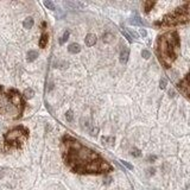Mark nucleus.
<instances>
[{"label": "nucleus", "instance_id": "nucleus-1", "mask_svg": "<svg viewBox=\"0 0 190 190\" xmlns=\"http://www.w3.org/2000/svg\"><path fill=\"white\" fill-rule=\"evenodd\" d=\"M62 154L68 168L77 173L101 175L113 170V166L96 151L70 136L62 139Z\"/></svg>", "mask_w": 190, "mask_h": 190}, {"label": "nucleus", "instance_id": "nucleus-2", "mask_svg": "<svg viewBox=\"0 0 190 190\" xmlns=\"http://www.w3.org/2000/svg\"><path fill=\"white\" fill-rule=\"evenodd\" d=\"M179 43L181 42L177 31H168L157 38L156 54L164 68H170L176 61Z\"/></svg>", "mask_w": 190, "mask_h": 190}, {"label": "nucleus", "instance_id": "nucleus-3", "mask_svg": "<svg viewBox=\"0 0 190 190\" xmlns=\"http://www.w3.org/2000/svg\"><path fill=\"white\" fill-rule=\"evenodd\" d=\"M24 100L17 90H5L0 87V113L3 115L11 119H18L24 111Z\"/></svg>", "mask_w": 190, "mask_h": 190}, {"label": "nucleus", "instance_id": "nucleus-4", "mask_svg": "<svg viewBox=\"0 0 190 190\" xmlns=\"http://www.w3.org/2000/svg\"><path fill=\"white\" fill-rule=\"evenodd\" d=\"M186 23H190V1L184 3L183 5L175 9L172 12L164 16L160 20L154 23V26L169 28V26H177Z\"/></svg>", "mask_w": 190, "mask_h": 190}, {"label": "nucleus", "instance_id": "nucleus-5", "mask_svg": "<svg viewBox=\"0 0 190 190\" xmlns=\"http://www.w3.org/2000/svg\"><path fill=\"white\" fill-rule=\"evenodd\" d=\"M28 137L29 131L23 126H18L5 134V144L10 149H18L26 141Z\"/></svg>", "mask_w": 190, "mask_h": 190}, {"label": "nucleus", "instance_id": "nucleus-6", "mask_svg": "<svg viewBox=\"0 0 190 190\" xmlns=\"http://www.w3.org/2000/svg\"><path fill=\"white\" fill-rule=\"evenodd\" d=\"M177 88H178V90H179L183 95H185L186 98L190 99V71L183 77L182 81L178 82Z\"/></svg>", "mask_w": 190, "mask_h": 190}, {"label": "nucleus", "instance_id": "nucleus-7", "mask_svg": "<svg viewBox=\"0 0 190 190\" xmlns=\"http://www.w3.org/2000/svg\"><path fill=\"white\" fill-rule=\"evenodd\" d=\"M128 57H130V50H128V48L124 46V48L121 49V51H120V57H119V59H120V62H121L123 64H126L127 61H128Z\"/></svg>", "mask_w": 190, "mask_h": 190}, {"label": "nucleus", "instance_id": "nucleus-8", "mask_svg": "<svg viewBox=\"0 0 190 190\" xmlns=\"http://www.w3.org/2000/svg\"><path fill=\"white\" fill-rule=\"evenodd\" d=\"M95 43H96V36L93 35V33L87 35V37H86V44H87L88 46H93V45H95Z\"/></svg>", "mask_w": 190, "mask_h": 190}, {"label": "nucleus", "instance_id": "nucleus-9", "mask_svg": "<svg viewBox=\"0 0 190 190\" xmlns=\"http://www.w3.org/2000/svg\"><path fill=\"white\" fill-rule=\"evenodd\" d=\"M64 5L70 7V9H81V7L84 6V4L80 3V1H65Z\"/></svg>", "mask_w": 190, "mask_h": 190}, {"label": "nucleus", "instance_id": "nucleus-10", "mask_svg": "<svg viewBox=\"0 0 190 190\" xmlns=\"http://www.w3.org/2000/svg\"><path fill=\"white\" fill-rule=\"evenodd\" d=\"M68 51H69L70 54H78V52L81 51V46H80V44H77V43H73V44H70V45L68 46Z\"/></svg>", "mask_w": 190, "mask_h": 190}, {"label": "nucleus", "instance_id": "nucleus-11", "mask_svg": "<svg viewBox=\"0 0 190 190\" xmlns=\"http://www.w3.org/2000/svg\"><path fill=\"white\" fill-rule=\"evenodd\" d=\"M130 23H131L132 25H137V26H143V25H145V23H144V22L141 20V18L138 17V16L131 18V19H130Z\"/></svg>", "mask_w": 190, "mask_h": 190}, {"label": "nucleus", "instance_id": "nucleus-12", "mask_svg": "<svg viewBox=\"0 0 190 190\" xmlns=\"http://www.w3.org/2000/svg\"><path fill=\"white\" fill-rule=\"evenodd\" d=\"M37 57H38V52H37V51L30 50V51L28 52V61H29V62H33Z\"/></svg>", "mask_w": 190, "mask_h": 190}, {"label": "nucleus", "instance_id": "nucleus-13", "mask_svg": "<svg viewBox=\"0 0 190 190\" xmlns=\"http://www.w3.org/2000/svg\"><path fill=\"white\" fill-rule=\"evenodd\" d=\"M33 24H35V22H33V19H32L31 17L26 18V19L24 20V23H23V25H24L25 29H31V28L33 26Z\"/></svg>", "mask_w": 190, "mask_h": 190}, {"label": "nucleus", "instance_id": "nucleus-14", "mask_svg": "<svg viewBox=\"0 0 190 190\" xmlns=\"http://www.w3.org/2000/svg\"><path fill=\"white\" fill-rule=\"evenodd\" d=\"M156 5V3L154 1H146L145 4H144V11L146 12V13H149L151 10H152V7Z\"/></svg>", "mask_w": 190, "mask_h": 190}, {"label": "nucleus", "instance_id": "nucleus-15", "mask_svg": "<svg viewBox=\"0 0 190 190\" xmlns=\"http://www.w3.org/2000/svg\"><path fill=\"white\" fill-rule=\"evenodd\" d=\"M46 44H48V33L44 32V33L42 35L41 41H39V46H41V48H45Z\"/></svg>", "mask_w": 190, "mask_h": 190}, {"label": "nucleus", "instance_id": "nucleus-16", "mask_svg": "<svg viewBox=\"0 0 190 190\" xmlns=\"http://www.w3.org/2000/svg\"><path fill=\"white\" fill-rule=\"evenodd\" d=\"M35 95V91L31 89V88H29V89H25V91H24V96L26 98V99H31L32 96Z\"/></svg>", "mask_w": 190, "mask_h": 190}, {"label": "nucleus", "instance_id": "nucleus-17", "mask_svg": "<svg viewBox=\"0 0 190 190\" xmlns=\"http://www.w3.org/2000/svg\"><path fill=\"white\" fill-rule=\"evenodd\" d=\"M44 6L45 7H48L49 10H56V6H55V4L52 3V1H50V0H46V1H44Z\"/></svg>", "mask_w": 190, "mask_h": 190}, {"label": "nucleus", "instance_id": "nucleus-18", "mask_svg": "<svg viewBox=\"0 0 190 190\" xmlns=\"http://www.w3.org/2000/svg\"><path fill=\"white\" fill-rule=\"evenodd\" d=\"M68 38H69V31H65V32L63 33V36L61 37V39H59V44H61V45L64 44V43L68 41Z\"/></svg>", "mask_w": 190, "mask_h": 190}, {"label": "nucleus", "instance_id": "nucleus-19", "mask_svg": "<svg viewBox=\"0 0 190 190\" xmlns=\"http://www.w3.org/2000/svg\"><path fill=\"white\" fill-rule=\"evenodd\" d=\"M112 38H113V35H110V33H108V35H105V36H104V42H105V43H110V42L112 41Z\"/></svg>", "mask_w": 190, "mask_h": 190}, {"label": "nucleus", "instance_id": "nucleus-20", "mask_svg": "<svg viewBox=\"0 0 190 190\" xmlns=\"http://www.w3.org/2000/svg\"><path fill=\"white\" fill-rule=\"evenodd\" d=\"M123 35H124V36H125V37L127 38V41H128L130 43H132V42H133V39H132V37H131V36L128 35V32H127V31H125V30H123Z\"/></svg>", "mask_w": 190, "mask_h": 190}, {"label": "nucleus", "instance_id": "nucleus-21", "mask_svg": "<svg viewBox=\"0 0 190 190\" xmlns=\"http://www.w3.org/2000/svg\"><path fill=\"white\" fill-rule=\"evenodd\" d=\"M166 84H168V81H166L165 78H162V80H160V82H159V86H160V88H162V89L166 88Z\"/></svg>", "mask_w": 190, "mask_h": 190}, {"label": "nucleus", "instance_id": "nucleus-22", "mask_svg": "<svg viewBox=\"0 0 190 190\" xmlns=\"http://www.w3.org/2000/svg\"><path fill=\"white\" fill-rule=\"evenodd\" d=\"M65 118L68 121H73V112L71 111H68L67 114H65Z\"/></svg>", "mask_w": 190, "mask_h": 190}, {"label": "nucleus", "instance_id": "nucleus-23", "mask_svg": "<svg viewBox=\"0 0 190 190\" xmlns=\"http://www.w3.org/2000/svg\"><path fill=\"white\" fill-rule=\"evenodd\" d=\"M141 56L144 57V58H150V51H147V50H143L141 51Z\"/></svg>", "mask_w": 190, "mask_h": 190}, {"label": "nucleus", "instance_id": "nucleus-24", "mask_svg": "<svg viewBox=\"0 0 190 190\" xmlns=\"http://www.w3.org/2000/svg\"><path fill=\"white\" fill-rule=\"evenodd\" d=\"M120 162H121V163H123V164H124V165H125L127 169H130V170H133V165H132V164L127 163L126 160H120Z\"/></svg>", "mask_w": 190, "mask_h": 190}, {"label": "nucleus", "instance_id": "nucleus-25", "mask_svg": "<svg viewBox=\"0 0 190 190\" xmlns=\"http://www.w3.org/2000/svg\"><path fill=\"white\" fill-rule=\"evenodd\" d=\"M127 32H128V35H130L132 38H138V33H136L134 31H132V30H128Z\"/></svg>", "mask_w": 190, "mask_h": 190}, {"label": "nucleus", "instance_id": "nucleus-26", "mask_svg": "<svg viewBox=\"0 0 190 190\" xmlns=\"http://www.w3.org/2000/svg\"><path fill=\"white\" fill-rule=\"evenodd\" d=\"M132 156H134V157H139V156H141V152H140L139 150L134 149V150H133V152H132Z\"/></svg>", "mask_w": 190, "mask_h": 190}, {"label": "nucleus", "instance_id": "nucleus-27", "mask_svg": "<svg viewBox=\"0 0 190 190\" xmlns=\"http://www.w3.org/2000/svg\"><path fill=\"white\" fill-rule=\"evenodd\" d=\"M140 35H141L143 37H145V36L147 35V32H146V31H145L144 29H140Z\"/></svg>", "mask_w": 190, "mask_h": 190}, {"label": "nucleus", "instance_id": "nucleus-28", "mask_svg": "<svg viewBox=\"0 0 190 190\" xmlns=\"http://www.w3.org/2000/svg\"><path fill=\"white\" fill-rule=\"evenodd\" d=\"M3 177H4V170L0 169V178H3Z\"/></svg>", "mask_w": 190, "mask_h": 190}, {"label": "nucleus", "instance_id": "nucleus-29", "mask_svg": "<svg viewBox=\"0 0 190 190\" xmlns=\"http://www.w3.org/2000/svg\"><path fill=\"white\" fill-rule=\"evenodd\" d=\"M154 159H156V157H154V156H151V157H150V160H154Z\"/></svg>", "mask_w": 190, "mask_h": 190}]
</instances>
